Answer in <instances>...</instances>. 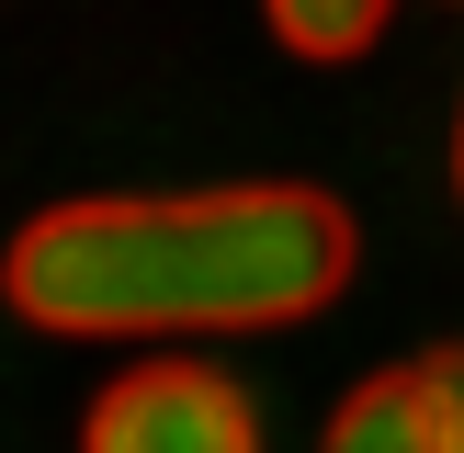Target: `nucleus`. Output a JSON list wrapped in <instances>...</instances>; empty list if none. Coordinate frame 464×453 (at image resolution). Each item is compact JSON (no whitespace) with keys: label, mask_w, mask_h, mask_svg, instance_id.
Returning a JSON list of instances; mask_svg holds the SVG:
<instances>
[{"label":"nucleus","mask_w":464,"mask_h":453,"mask_svg":"<svg viewBox=\"0 0 464 453\" xmlns=\"http://www.w3.org/2000/svg\"><path fill=\"white\" fill-rule=\"evenodd\" d=\"M80 453H261V419L204 362H136L125 385H102Z\"/></svg>","instance_id":"obj_2"},{"label":"nucleus","mask_w":464,"mask_h":453,"mask_svg":"<svg viewBox=\"0 0 464 453\" xmlns=\"http://www.w3.org/2000/svg\"><path fill=\"white\" fill-rule=\"evenodd\" d=\"M453 193H464V102H453Z\"/></svg>","instance_id":"obj_6"},{"label":"nucleus","mask_w":464,"mask_h":453,"mask_svg":"<svg viewBox=\"0 0 464 453\" xmlns=\"http://www.w3.org/2000/svg\"><path fill=\"white\" fill-rule=\"evenodd\" d=\"M261 12H272V34H284L306 68H352L362 45L385 34V12H397V0H261Z\"/></svg>","instance_id":"obj_4"},{"label":"nucleus","mask_w":464,"mask_h":453,"mask_svg":"<svg viewBox=\"0 0 464 453\" xmlns=\"http://www.w3.org/2000/svg\"><path fill=\"white\" fill-rule=\"evenodd\" d=\"M352 284V216L317 181H227V193H80L23 216L0 294L57 340H204L295 329Z\"/></svg>","instance_id":"obj_1"},{"label":"nucleus","mask_w":464,"mask_h":453,"mask_svg":"<svg viewBox=\"0 0 464 453\" xmlns=\"http://www.w3.org/2000/svg\"><path fill=\"white\" fill-rule=\"evenodd\" d=\"M420 374H430V408H442V453H464V340H453V352H430Z\"/></svg>","instance_id":"obj_5"},{"label":"nucleus","mask_w":464,"mask_h":453,"mask_svg":"<svg viewBox=\"0 0 464 453\" xmlns=\"http://www.w3.org/2000/svg\"><path fill=\"white\" fill-rule=\"evenodd\" d=\"M317 453H442V408H430V374L420 362H397V374H362L352 397H340L329 442Z\"/></svg>","instance_id":"obj_3"}]
</instances>
